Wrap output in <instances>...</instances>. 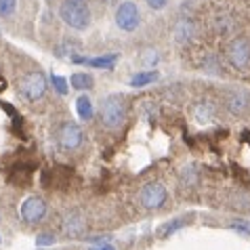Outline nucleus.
Masks as SVG:
<instances>
[{
    "label": "nucleus",
    "instance_id": "1",
    "mask_svg": "<svg viewBox=\"0 0 250 250\" xmlns=\"http://www.w3.org/2000/svg\"><path fill=\"white\" fill-rule=\"evenodd\" d=\"M59 17L67 27L78 32L91 25V11L86 4H82V0H63L59 4Z\"/></svg>",
    "mask_w": 250,
    "mask_h": 250
},
{
    "label": "nucleus",
    "instance_id": "2",
    "mask_svg": "<svg viewBox=\"0 0 250 250\" xmlns=\"http://www.w3.org/2000/svg\"><path fill=\"white\" fill-rule=\"evenodd\" d=\"M124 118H126V103H124L122 95H107L103 99L101 105V122L103 126L109 130H118L124 124Z\"/></svg>",
    "mask_w": 250,
    "mask_h": 250
},
{
    "label": "nucleus",
    "instance_id": "3",
    "mask_svg": "<svg viewBox=\"0 0 250 250\" xmlns=\"http://www.w3.org/2000/svg\"><path fill=\"white\" fill-rule=\"evenodd\" d=\"M116 25L122 32H135L141 25V11L133 0H124L116 9Z\"/></svg>",
    "mask_w": 250,
    "mask_h": 250
},
{
    "label": "nucleus",
    "instance_id": "4",
    "mask_svg": "<svg viewBox=\"0 0 250 250\" xmlns=\"http://www.w3.org/2000/svg\"><path fill=\"white\" fill-rule=\"evenodd\" d=\"M227 61L235 69H244L250 63V40L248 38H233L225 48Z\"/></svg>",
    "mask_w": 250,
    "mask_h": 250
},
{
    "label": "nucleus",
    "instance_id": "5",
    "mask_svg": "<svg viewBox=\"0 0 250 250\" xmlns=\"http://www.w3.org/2000/svg\"><path fill=\"white\" fill-rule=\"evenodd\" d=\"M19 93H21L27 101H38L42 99L46 93V78L42 72H30L19 84Z\"/></svg>",
    "mask_w": 250,
    "mask_h": 250
},
{
    "label": "nucleus",
    "instance_id": "6",
    "mask_svg": "<svg viewBox=\"0 0 250 250\" xmlns=\"http://www.w3.org/2000/svg\"><path fill=\"white\" fill-rule=\"evenodd\" d=\"M139 202L147 210H158L166 202V187L162 183H147L139 193Z\"/></svg>",
    "mask_w": 250,
    "mask_h": 250
},
{
    "label": "nucleus",
    "instance_id": "7",
    "mask_svg": "<svg viewBox=\"0 0 250 250\" xmlns=\"http://www.w3.org/2000/svg\"><path fill=\"white\" fill-rule=\"evenodd\" d=\"M82 139H84V135H82V128L76 122H65L57 133V141L61 145V149H65V151L78 149L82 145Z\"/></svg>",
    "mask_w": 250,
    "mask_h": 250
},
{
    "label": "nucleus",
    "instance_id": "8",
    "mask_svg": "<svg viewBox=\"0 0 250 250\" xmlns=\"http://www.w3.org/2000/svg\"><path fill=\"white\" fill-rule=\"evenodd\" d=\"M19 212H21V219L25 223H40L46 214V202L38 196H30L21 204V210Z\"/></svg>",
    "mask_w": 250,
    "mask_h": 250
},
{
    "label": "nucleus",
    "instance_id": "9",
    "mask_svg": "<svg viewBox=\"0 0 250 250\" xmlns=\"http://www.w3.org/2000/svg\"><path fill=\"white\" fill-rule=\"evenodd\" d=\"M84 229H86V221L80 212H69L65 217V221H63L65 235H69V238H78V235L84 233Z\"/></svg>",
    "mask_w": 250,
    "mask_h": 250
},
{
    "label": "nucleus",
    "instance_id": "10",
    "mask_svg": "<svg viewBox=\"0 0 250 250\" xmlns=\"http://www.w3.org/2000/svg\"><path fill=\"white\" fill-rule=\"evenodd\" d=\"M225 105H227V109L231 114H244L246 109H248V105H250V97L246 95V93H242V91H235V93H229L227 95V99H225Z\"/></svg>",
    "mask_w": 250,
    "mask_h": 250
},
{
    "label": "nucleus",
    "instance_id": "11",
    "mask_svg": "<svg viewBox=\"0 0 250 250\" xmlns=\"http://www.w3.org/2000/svg\"><path fill=\"white\" fill-rule=\"evenodd\" d=\"M74 63H82L88 67H103V69H112L116 63V55H105V57H74Z\"/></svg>",
    "mask_w": 250,
    "mask_h": 250
},
{
    "label": "nucleus",
    "instance_id": "12",
    "mask_svg": "<svg viewBox=\"0 0 250 250\" xmlns=\"http://www.w3.org/2000/svg\"><path fill=\"white\" fill-rule=\"evenodd\" d=\"M69 86L76 88V91H88V88H93L95 84V80H93V76L91 74H86V72H76L69 76Z\"/></svg>",
    "mask_w": 250,
    "mask_h": 250
},
{
    "label": "nucleus",
    "instance_id": "13",
    "mask_svg": "<svg viewBox=\"0 0 250 250\" xmlns=\"http://www.w3.org/2000/svg\"><path fill=\"white\" fill-rule=\"evenodd\" d=\"M156 78H158V72H154V69H147V72H137L133 78H130L128 84L133 88H143V86H149Z\"/></svg>",
    "mask_w": 250,
    "mask_h": 250
},
{
    "label": "nucleus",
    "instance_id": "14",
    "mask_svg": "<svg viewBox=\"0 0 250 250\" xmlns=\"http://www.w3.org/2000/svg\"><path fill=\"white\" fill-rule=\"evenodd\" d=\"M76 112L82 120H91L93 118V101L88 99L86 95H80L78 99H76Z\"/></svg>",
    "mask_w": 250,
    "mask_h": 250
},
{
    "label": "nucleus",
    "instance_id": "15",
    "mask_svg": "<svg viewBox=\"0 0 250 250\" xmlns=\"http://www.w3.org/2000/svg\"><path fill=\"white\" fill-rule=\"evenodd\" d=\"M212 114H214V107H212V103L210 101H202V103H198L196 109H193V116H196V120L198 122H210L212 120Z\"/></svg>",
    "mask_w": 250,
    "mask_h": 250
},
{
    "label": "nucleus",
    "instance_id": "16",
    "mask_svg": "<svg viewBox=\"0 0 250 250\" xmlns=\"http://www.w3.org/2000/svg\"><path fill=\"white\" fill-rule=\"evenodd\" d=\"M191 23L187 21V19H183V21H179L177 23V27H175V36H177V40L179 42H187V40L191 38Z\"/></svg>",
    "mask_w": 250,
    "mask_h": 250
},
{
    "label": "nucleus",
    "instance_id": "17",
    "mask_svg": "<svg viewBox=\"0 0 250 250\" xmlns=\"http://www.w3.org/2000/svg\"><path fill=\"white\" fill-rule=\"evenodd\" d=\"M51 84L59 95H67V91H69V82H67V78H63V76L53 74L51 76Z\"/></svg>",
    "mask_w": 250,
    "mask_h": 250
},
{
    "label": "nucleus",
    "instance_id": "18",
    "mask_svg": "<svg viewBox=\"0 0 250 250\" xmlns=\"http://www.w3.org/2000/svg\"><path fill=\"white\" fill-rule=\"evenodd\" d=\"M17 9V0H0V17H11Z\"/></svg>",
    "mask_w": 250,
    "mask_h": 250
},
{
    "label": "nucleus",
    "instance_id": "19",
    "mask_svg": "<svg viewBox=\"0 0 250 250\" xmlns=\"http://www.w3.org/2000/svg\"><path fill=\"white\" fill-rule=\"evenodd\" d=\"M185 223H187V221H185V219H177V221H175V223H172V225H166V227H164V231H162V235H164V238H168V235H170V233H175V231H177V229H181V227H183Z\"/></svg>",
    "mask_w": 250,
    "mask_h": 250
},
{
    "label": "nucleus",
    "instance_id": "20",
    "mask_svg": "<svg viewBox=\"0 0 250 250\" xmlns=\"http://www.w3.org/2000/svg\"><path fill=\"white\" fill-rule=\"evenodd\" d=\"M143 63L145 65H156L158 63V55H156V51H145V55H143Z\"/></svg>",
    "mask_w": 250,
    "mask_h": 250
},
{
    "label": "nucleus",
    "instance_id": "21",
    "mask_svg": "<svg viewBox=\"0 0 250 250\" xmlns=\"http://www.w3.org/2000/svg\"><path fill=\"white\" fill-rule=\"evenodd\" d=\"M231 229H233V231H238V233L250 235V223H244V221H242V223H233Z\"/></svg>",
    "mask_w": 250,
    "mask_h": 250
},
{
    "label": "nucleus",
    "instance_id": "22",
    "mask_svg": "<svg viewBox=\"0 0 250 250\" xmlns=\"http://www.w3.org/2000/svg\"><path fill=\"white\" fill-rule=\"evenodd\" d=\"M147 2L149 9H154V11H162L166 4H168V0H145Z\"/></svg>",
    "mask_w": 250,
    "mask_h": 250
},
{
    "label": "nucleus",
    "instance_id": "23",
    "mask_svg": "<svg viewBox=\"0 0 250 250\" xmlns=\"http://www.w3.org/2000/svg\"><path fill=\"white\" fill-rule=\"evenodd\" d=\"M53 242H55V235L42 233V235H40V238L36 240V244H38V246H44V244H53Z\"/></svg>",
    "mask_w": 250,
    "mask_h": 250
},
{
    "label": "nucleus",
    "instance_id": "24",
    "mask_svg": "<svg viewBox=\"0 0 250 250\" xmlns=\"http://www.w3.org/2000/svg\"><path fill=\"white\" fill-rule=\"evenodd\" d=\"M91 250H116L114 246H109L107 242H103V244H99V246H95V248H91Z\"/></svg>",
    "mask_w": 250,
    "mask_h": 250
},
{
    "label": "nucleus",
    "instance_id": "25",
    "mask_svg": "<svg viewBox=\"0 0 250 250\" xmlns=\"http://www.w3.org/2000/svg\"><path fill=\"white\" fill-rule=\"evenodd\" d=\"M105 2H114V0H105Z\"/></svg>",
    "mask_w": 250,
    "mask_h": 250
}]
</instances>
